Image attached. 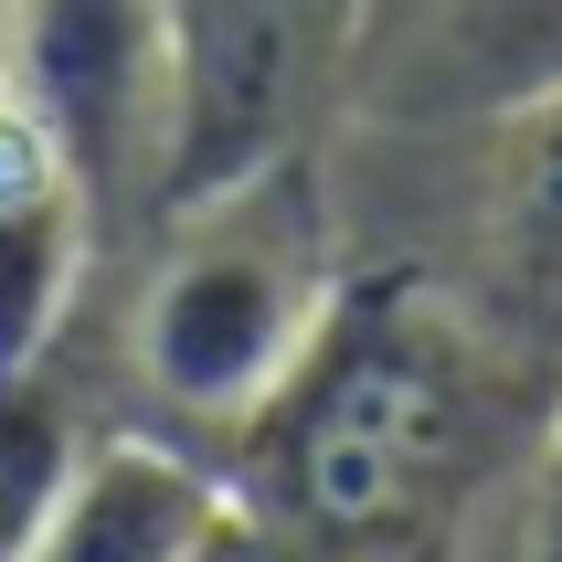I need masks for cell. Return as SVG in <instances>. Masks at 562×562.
Instances as JSON below:
<instances>
[{"mask_svg": "<svg viewBox=\"0 0 562 562\" xmlns=\"http://www.w3.org/2000/svg\"><path fill=\"white\" fill-rule=\"evenodd\" d=\"M541 350L425 266H340L286 382L234 425V499L340 562L425 541L531 436H552Z\"/></svg>", "mask_w": 562, "mask_h": 562, "instance_id": "obj_1", "label": "cell"}, {"mask_svg": "<svg viewBox=\"0 0 562 562\" xmlns=\"http://www.w3.org/2000/svg\"><path fill=\"white\" fill-rule=\"evenodd\" d=\"M340 297V245L318 202V159H286L266 181L191 202L159 223L149 286H138V372L191 425H245L308 350L318 308Z\"/></svg>", "mask_w": 562, "mask_h": 562, "instance_id": "obj_2", "label": "cell"}, {"mask_svg": "<svg viewBox=\"0 0 562 562\" xmlns=\"http://www.w3.org/2000/svg\"><path fill=\"white\" fill-rule=\"evenodd\" d=\"M372 0H170V170L159 223L318 159V117L361 95Z\"/></svg>", "mask_w": 562, "mask_h": 562, "instance_id": "obj_3", "label": "cell"}, {"mask_svg": "<svg viewBox=\"0 0 562 562\" xmlns=\"http://www.w3.org/2000/svg\"><path fill=\"white\" fill-rule=\"evenodd\" d=\"M0 95L86 181L106 234L159 223L170 170V0H11Z\"/></svg>", "mask_w": 562, "mask_h": 562, "instance_id": "obj_4", "label": "cell"}, {"mask_svg": "<svg viewBox=\"0 0 562 562\" xmlns=\"http://www.w3.org/2000/svg\"><path fill=\"white\" fill-rule=\"evenodd\" d=\"M541 75H562V0H425L361 54V106L393 127H477Z\"/></svg>", "mask_w": 562, "mask_h": 562, "instance_id": "obj_5", "label": "cell"}, {"mask_svg": "<svg viewBox=\"0 0 562 562\" xmlns=\"http://www.w3.org/2000/svg\"><path fill=\"white\" fill-rule=\"evenodd\" d=\"M477 297L562 361V75L477 117Z\"/></svg>", "mask_w": 562, "mask_h": 562, "instance_id": "obj_6", "label": "cell"}, {"mask_svg": "<svg viewBox=\"0 0 562 562\" xmlns=\"http://www.w3.org/2000/svg\"><path fill=\"white\" fill-rule=\"evenodd\" d=\"M95 245H106V223H95L75 159L0 95V372L54 361Z\"/></svg>", "mask_w": 562, "mask_h": 562, "instance_id": "obj_7", "label": "cell"}, {"mask_svg": "<svg viewBox=\"0 0 562 562\" xmlns=\"http://www.w3.org/2000/svg\"><path fill=\"white\" fill-rule=\"evenodd\" d=\"M234 520V477L159 436H106L64 488L22 562H202V541Z\"/></svg>", "mask_w": 562, "mask_h": 562, "instance_id": "obj_8", "label": "cell"}, {"mask_svg": "<svg viewBox=\"0 0 562 562\" xmlns=\"http://www.w3.org/2000/svg\"><path fill=\"white\" fill-rule=\"evenodd\" d=\"M86 425H75V393H64L43 361H11L0 372V562H22L43 541V520L64 509L75 468H86Z\"/></svg>", "mask_w": 562, "mask_h": 562, "instance_id": "obj_9", "label": "cell"}, {"mask_svg": "<svg viewBox=\"0 0 562 562\" xmlns=\"http://www.w3.org/2000/svg\"><path fill=\"white\" fill-rule=\"evenodd\" d=\"M509 562H562V436H541L531 488H520V552Z\"/></svg>", "mask_w": 562, "mask_h": 562, "instance_id": "obj_10", "label": "cell"}, {"mask_svg": "<svg viewBox=\"0 0 562 562\" xmlns=\"http://www.w3.org/2000/svg\"><path fill=\"white\" fill-rule=\"evenodd\" d=\"M202 562H340V552H318V541L277 531L266 509H245V499H234V520H223V531L202 541Z\"/></svg>", "mask_w": 562, "mask_h": 562, "instance_id": "obj_11", "label": "cell"}, {"mask_svg": "<svg viewBox=\"0 0 562 562\" xmlns=\"http://www.w3.org/2000/svg\"><path fill=\"white\" fill-rule=\"evenodd\" d=\"M552 436H562V393H552Z\"/></svg>", "mask_w": 562, "mask_h": 562, "instance_id": "obj_12", "label": "cell"}, {"mask_svg": "<svg viewBox=\"0 0 562 562\" xmlns=\"http://www.w3.org/2000/svg\"><path fill=\"white\" fill-rule=\"evenodd\" d=\"M0 11H11V0H0Z\"/></svg>", "mask_w": 562, "mask_h": 562, "instance_id": "obj_13", "label": "cell"}]
</instances>
